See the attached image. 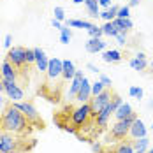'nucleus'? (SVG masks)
Masks as SVG:
<instances>
[{
    "label": "nucleus",
    "mask_w": 153,
    "mask_h": 153,
    "mask_svg": "<svg viewBox=\"0 0 153 153\" xmlns=\"http://www.w3.org/2000/svg\"><path fill=\"white\" fill-rule=\"evenodd\" d=\"M28 127V118L13 104L7 107L2 114V128L11 134H21Z\"/></svg>",
    "instance_id": "obj_1"
},
{
    "label": "nucleus",
    "mask_w": 153,
    "mask_h": 153,
    "mask_svg": "<svg viewBox=\"0 0 153 153\" xmlns=\"http://www.w3.org/2000/svg\"><path fill=\"white\" fill-rule=\"evenodd\" d=\"M90 118H92V106H90V102L79 104V106L74 107L72 113H71V122H72V125H74L76 128L86 127V123H88Z\"/></svg>",
    "instance_id": "obj_2"
},
{
    "label": "nucleus",
    "mask_w": 153,
    "mask_h": 153,
    "mask_svg": "<svg viewBox=\"0 0 153 153\" xmlns=\"http://www.w3.org/2000/svg\"><path fill=\"white\" fill-rule=\"evenodd\" d=\"M136 118H137V116H136V113H134L132 116H128V118H125V120H116V123L111 127V137L125 139L127 136H128L130 125H132V122H134Z\"/></svg>",
    "instance_id": "obj_3"
},
{
    "label": "nucleus",
    "mask_w": 153,
    "mask_h": 153,
    "mask_svg": "<svg viewBox=\"0 0 153 153\" xmlns=\"http://www.w3.org/2000/svg\"><path fill=\"white\" fill-rule=\"evenodd\" d=\"M111 99H113V93L111 90H104L102 93H99V95H95L92 100H90V106H92V118H95L97 114H99V111L100 109H104V107L111 102Z\"/></svg>",
    "instance_id": "obj_4"
},
{
    "label": "nucleus",
    "mask_w": 153,
    "mask_h": 153,
    "mask_svg": "<svg viewBox=\"0 0 153 153\" xmlns=\"http://www.w3.org/2000/svg\"><path fill=\"white\" fill-rule=\"evenodd\" d=\"M13 106L18 107V109H19V111L28 118V122L37 123V125H41V127H42V122H41V118H39V113H37V109H35V106H33L32 102L21 100V102H13Z\"/></svg>",
    "instance_id": "obj_5"
},
{
    "label": "nucleus",
    "mask_w": 153,
    "mask_h": 153,
    "mask_svg": "<svg viewBox=\"0 0 153 153\" xmlns=\"http://www.w3.org/2000/svg\"><path fill=\"white\" fill-rule=\"evenodd\" d=\"M4 95L11 100V104L13 102H21L23 100V97H25V92H23V88L18 85V83H11V81H4Z\"/></svg>",
    "instance_id": "obj_6"
},
{
    "label": "nucleus",
    "mask_w": 153,
    "mask_h": 153,
    "mask_svg": "<svg viewBox=\"0 0 153 153\" xmlns=\"http://www.w3.org/2000/svg\"><path fill=\"white\" fill-rule=\"evenodd\" d=\"M7 60L11 62L16 69H21L27 63V48L14 46L11 49H7Z\"/></svg>",
    "instance_id": "obj_7"
},
{
    "label": "nucleus",
    "mask_w": 153,
    "mask_h": 153,
    "mask_svg": "<svg viewBox=\"0 0 153 153\" xmlns=\"http://www.w3.org/2000/svg\"><path fill=\"white\" fill-rule=\"evenodd\" d=\"M0 153H18V141L14 139V134H0Z\"/></svg>",
    "instance_id": "obj_8"
},
{
    "label": "nucleus",
    "mask_w": 153,
    "mask_h": 153,
    "mask_svg": "<svg viewBox=\"0 0 153 153\" xmlns=\"http://www.w3.org/2000/svg\"><path fill=\"white\" fill-rule=\"evenodd\" d=\"M62 62L60 58H49V65H48V79L49 81H55V79H58V77H62V74H63V67H62Z\"/></svg>",
    "instance_id": "obj_9"
},
{
    "label": "nucleus",
    "mask_w": 153,
    "mask_h": 153,
    "mask_svg": "<svg viewBox=\"0 0 153 153\" xmlns=\"http://www.w3.org/2000/svg\"><path fill=\"white\" fill-rule=\"evenodd\" d=\"M146 134H148V128H146V125L144 122L141 120V118H136L132 125H130V130H128V136L134 139H141V137H146Z\"/></svg>",
    "instance_id": "obj_10"
},
{
    "label": "nucleus",
    "mask_w": 153,
    "mask_h": 153,
    "mask_svg": "<svg viewBox=\"0 0 153 153\" xmlns=\"http://www.w3.org/2000/svg\"><path fill=\"white\" fill-rule=\"evenodd\" d=\"M76 99H77L79 104L92 100V83H90V79L86 76L83 77V83H81V88H79V92H77Z\"/></svg>",
    "instance_id": "obj_11"
},
{
    "label": "nucleus",
    "mask_w": 153,
    "mask_h": 153,
    "mask_svg": "<svg viewBox=\"0 0 153 153\" xmlns=\"http://www.w3.org/2000/svg\"><path fill=\"white\" fill-rule=\"evenodd\" d=\"M0 76H2V81H11V83H14L16 79H18V71H16V67L11 62L5 60L2 63V67H0Z\"/></svg>",
    "instance_id": "obj_12"
},
{
    "label": "nucleus",
    "mask_w": 153,
    "mask_h": 153,
    "mask_svg": "<svg viewBox=\"0 0 153 153\" xmlns=\"http://www.w3.org/2000/svg\"><path fill=\"white\" fill-rule=\"evenodd\" d=\"M83 77H85L83 71H76L74 77L71 79V86H69V92H67V97H69V99H76L77 92H79V88H81V83H83Z\"/></svg>",
    "instance_id": "obj_13"
},
{
    "label": "nucleus",
    "mask_w": 153,
    "mask_h": 153,
    "mask_svg": "<svg viewBox=\"0 0 153 153\" xmlns=\"http://www.w3.org/2000/svg\"><path fill=\"white\" fill-rule=\"evenodd\" d=\"M111 114H114V107L111 106V102L107 104L104 109H100L99 111V114L95 116V122H97V127H106L107 122H109V118H111Z\"/></svg>",
    "instance_id": "obj_14"
},
{
    "label": "nucleus",
    "mask_w": 153,
    "mask_h": 153,
    "mask_svg": "<svg viewBox=\"0 0 153 153\" xmlns=\"http://www.w3.org/2000/svg\"><path fill=\"white\" fill-rule=\"evenodd\" d=\"M33 51H35V65H37V71L39 72H46L48 65H49V58L46 56L44 49L42 48H33Z\"/></svg>",
    "instance_id": "obj_15"
},
{
    "label": "nucleus",
    "mask_w": 153,
    "mask_h": 153,
    "mask_svg": "<svg viewBox=\"0 0 153 153\" xmlns=\"http://www.w3.org/2000/svg\"><path fill=\"white\" fill-rule=\"evenodd\" d=\"M86 51L88 53H93V55H97V53H102L104 49H107V42L102 41V37L100 39H97V37H90V41L86 42Z\"/></svg>",
    "instance_id": "obj_16"
},
{
    "label": "nucleus",
    "mask_w": 153,
    "mask_h": 153,
    "mask_svg": "<svg viewBox=\"0 0 153 153\" xmlns=\"http://www.w3.org/2000/svg\"><path fill=\"white\" fill-rule=\"evenodd\" d=\"M113 23L118 28V32H122V33H127V32H130L134 28V23H132L130 18H114Z\"/></svg>",
    "instance_id": "obj_17"
},
{
    "label": "nucleus",
    "mask_w": 153,
    "mask_h": 153,
    "mask_svg": "<svg viewBox=\"0 0 153 153\" xmlns=\"http://www.w3.org/2000/svg\"><path fill=\"white\" fill-rule=\"evenodd\" d=\"M102 60L106 63H118V62H122V53L118 49H104L102 51Z\"/></svg>",
    "instance_id": "obj_18"
},
{
    "label": "nucleus",
    "mask_w": 153,
    "mask_h": 153,
    "mask_svg": "<svg viewBox=\"0 0 153 153\" xmlns=\"http://www.w3.org/2000/svg\"><path fill=\"white\" fill-rule=\"evenodd\" d=\"M132 114H134V109H132V106H130L128 102H123L122 106L114 111L116 120H125V118H128V116H132Z\"/></svg>",
    "instance_id": "obj_19"
},
{
    "label": "nucleus",
    "mask_w": 153,
    "mask_h": 153,
    "mask_svg": "<svg viewBox=\"0 0 153 153\" xmlns=\"http://www.w3.org/2000/svg\"><path fill=\"white\" fill-rule=\"evenodd\" d=\"M62 67H63V74H62V77H65L67 81H71L72 77H74V74H76V65H74V62L72 60H63L62 62Z\"/></svg>",
    "instance_id": "obj_20"
},
{
    "label": "nucleus",
    "mask_w": 153,
    "mask_h": 153,
    "mask_svg": "<svg viewBox=\"0 0 153 153\" xmlns=\"http://www.w3.org/2000/svg\"><path fill=\"white\" fill-rule=\"evenodd\" d=\"M85 5H86V11H88L90 18H99V16H100V5H99V0H86Z\"/></svg>",
    "instance_id": "obj_21"
},
{
    "label": "nucleus",
    "mask_w": 153,
    "mask_h": 153,
    "mask_svg": "<svg viewBox=\"0 0 153 153\" xmlns=\"http://www.w3.org/2000/svg\"><path fill=\"white\" fill-rule=\"evenodd\" d=\"M128 65H130V69L143 72V71L148 67V60H146V58H139V56H134L132 60L128 62Z\"/></svg>",
    "instance_id": "obj_22"
},
{
    "label": "nucleus",
    "mask_w": 153,
    "mask_h": 153,
    "mask_svg": "<svg viewBox=\"0 0 153 153\" xmlns=\"http://www.w3.org/2000/svg\"><path fill=\"white\" fill-rule=\"evenodd\" d=\"M118 9H120V5H111L109 9H106V11H102L99 18H102L104 21H113V19H114V18L118 16Z\"/></svg>",
    "instance_id": "obj_23"
},
{
    "label": "nucleus",
    "mask_w": 153,
    "mask_h": 153,
    "mask_svg": "<svg viewBox=\"0 0 153 153\" xmlns=\"http://www.w3.org/2000/svg\"><path fill=\"white\" fill-rule=\"evenodd\" d=\"M93 23L88 19H67V27H72V28H85L88 30Z\"/></svg>",
    "instance_id": "obj_24"
},
{
    "label": "nucleus",
    "mask_w": 153,
    "mask_h": 153,
    "mask_svg": "<svg viewBox=\"0 0 153 153\" xmlns=\"http://www.w3.org/2000/svg\"><path fill=\"white\" fill-rule=\"evenodd\" d=\"M102 32H104V35H107V37H116L118 28L114 27L113 21H104V25H102Z\"/></svg>",
    "instance_id": "obj_25"
},
{
    "label": "nucleus",
    "mask_w": 153,
    "mask_h": 153,
    "mask_svg": "<svg viewBox=\"0 0 153 153\" xmlns=\"http://www.w3.org/2000/svg\"><path fill=\"white\" fill-rule=\"evenodd\" d=\"M72 39V30L69 27H62L60 28V42L62 44H69Z\"/></svg>",
    "instance_id": "obj_26"
},
{
    "label": "nucleus",
    "mask_w": 153,
    "mask_h": 153,
    "mask_svg": "<svg viewBox=\"0 0 153 153\" xmlns=\"http://www.w3.org/2000/svg\"><path fill=\"white\" fill-rule=\"evenodd\" d=\"M150 148V139L148 137H141L134 141V150H139V152H146Z\"/></svg>",
    "instance_id": "obj_27"
},
{
    "label": "nucleus",
    "mask_w": 153,
    "mask_h": 153,
    "mask_svg": "<svg viewBox=\"0 0 153 153\" xmlns=\"http://www.w3.org/2000/svg\"><path fill=\"white\" fill-rule=\"evenodd\" d=\"M113 153H134V141L130 143H122V144H118V148L114 150Z\"/></svg>",
    "instance_id": "obj_28"
},
{
    "label": "nucleus",
    "mask_w": 153,
    "mask_h": 153,
    "mask_svg": "<svg viewBox=\"0 0 153 153\" xmlns=\"http://www.w3.org/2000/svg\"><path fill=\"white\" fill-rule=\"evenodd\" d=\"M128 95H130L132 99L141 100V99H143V95H144V90H143L141 86H130V88H128Z\"/></svg>",
    "instance_id": "obj_29"
},
{
    "label": "nucleus",
    "mask_w": 153,
    "mask_h": 153,
    "mask_svg": "<svg viewBox=\"0 0 153 153\" xmlns=\"http://www.w3.org/2000/svg\"><path fill=\"white\" fill-rule=\"evenodd\" d=\"M86 32H88V35H90V37H97V39H100V37L104 35L102 27H97V25H92V27H90Z\"/></svg>",
    "instance_id": "obj_30"
},
{
    "label": "nucleus",
    "mask_w": 153,
    "mask_h": 153,
    "mask_svg": "<svg viewBox=\"0 0 153 153\" xmlns=\"http://www.w3.org/2000/svg\"><path fill=\"white\" fill-rule=\"evenodd\" d=\"M106 90V86L102 85V81L99 79V81H95V83H92V97H95V95H99V93H102Z\"/></svg>",
    "instance_id": "obj_31"
},
{
    "label": "nucleus",
    "mask_w": 153,
    "mask_h": 153,
    "mask_svg": "<svg viewBox=\"0 0 153 153\" xmlns=\"http://www.w3.org/2000/svg\"><path fill=\"white\" fill-rule=\"evenodd\" d=\"M116 18H130V5L127 4V5H122L120 9H118V16Z\"/></svg>",
    "instance_id": "obj_32"
},
{
    "label": "nucleus",
    "mask_w": 153,
    "mask_h": 153,
    "mask_svg": "<svg viewBox=\"0 0 153 153\" xmlns=\"http://www.w3.org/2000/svg\"><path fill=\"white\" fill-rule=\"evenodd\" d=\"M53 14H55V19H58V21H65V11H63V7L56 5L55 11H53Z\"/></svg>",
    "instance_id": "obj_33"
},
{
    "label": "nucleus",
    "mask_w": 153,
    "mask_h": 153,
    "mask_svg": "<svg viewBox=\"0 0 153 153\" xmlns=\"http://www.w3.org/2000/svg\"><path fill=\"white\" fill-rule=\"evenodd\" d=\"M28 63H35V51L27 48V65Z\"/></svg>",
    "instance_id": "obj_34"
},
{
    "label": "nucleus",
    "mask_w": 153,
    "mask_h": 153,
    "mask_svg": "<svg viewBox=\"0 0 153 153\" xmlns=\"http://www.w3.org/2000/svg\"><path fill=\"white\" fill-rule=\"evenodd\" d=\"M4 48H5V49H11V48H13V35H11V33H7V35L4 37Z\"/></svg>",
    "instance_id": "obj_35"
},
{
    "label": "nucleus",
    "mask_w": 153,
    "mask_h": 153,
    "mask_svg": "<svg viewBox=\"0 0 153 153\" xmlns=\"http://www.w3.org/2000/svg\"><path fill=\"white\" fill-rule=\"evenodd\" d=\"M100 81H102V85L106 86V88H111V85H113V81H111V77L106 76V74H100V77H99Z\"/></svg>",
    "instance_id": "obj_36"
},
{
    "label": "nucleus",
    "mask_w": 153,
    "mask_h": 153,
    "mask_svg": "<svg viewBox=\"0 0 153 153\" xmlns=\"http://www.w3.org/2000/svg\"><path fill=\"white\" fill-rule=\"evenodd\" d=\"M114 39H116V41H118V44H122V46H125V44H127V33H122V32H118Z\"/></svg>",
    "instance_id": "obj_37"
},
{
    "label": "nucleus",
    "mask_w": 153,
    "mask_h": 153,
    "mask_svg": "<svg viewBox=\"0 0 153 153\" xmlns=\"http://www.w3.org/2000/svg\"><path fill=\"white\" fill-rule=\"evenodd\" d=\"M63 130H65V132H69V134H77V128L74 127V125H65V127H63Z\"/></svg>",
    "instance_id": "obj_38"
},
{
    "label": "nucleus",
    "mask_w": 153,
    "mask_h": 153,
    "mask_svg": "<svg viewBox=\"0 0 153 153\" xmlns=\"http://www.w3.org/2000/svg\"><path fill=\"white\" fill-rule=\"evenodd\" d=\"M99 5H100V7H104V9H109L113 4H111V0H99Z\"/></svg>",
    "instance_id": "obj_39"
},
{
    "label": "nucleus",
    "mask_w": 153,
    "mask_h": 153,
    "mask_svg": "<svg viewBox=\"0 0 153 153\" xmlns=\"http://www.w3.org/2000/svg\"><path fill=\"white\" fill-rule=\"evenodd\" d=\"M100 150H102L100 143H92V152L93 153H100Z\"/></svg>",
    "instance_id": "obj_40"
},
{
    "label": "nucleus",
    "mask_w": 153,
    "mask_h": 153,
    "mask_svg": "<svg viewBox=\"0 0 153 153\" xmlns=\"http://www.w3.org/2000/svg\"><path fill=\"white\" fill-rule=\"evenodd\" d=\"M86 67H88L92 72H95V74H99V72H100V69H99L97 65H93V63H86Z\"/></svg>",
    "instance_id": "obj_41"
},
{
    "label": "nucleus",
    "mask_w": 153,
    "mask_h": 153,
    "mask_svg": "<svg viewBox=\"0 0 153 153\" xmlns=\"http://www.w3.org/2000/svg\"><path fill=\"white\" fill-rule=\"evenodd\" d=\"M51 25H53L55 28H58V30H60L62 27H63V25H62V21H58V19H55V18L51 19Z\"/></svg>",
    "instance_id": "obj_42"
},
{
    "label": "nucleus",
    "mask_w": 153,
    "mask_h": 153,
    "mask_svg": "<svg viewBox=\"0 0 153 153\" xmlns=\"http://www.w3.org/2000/svg\"><path fill=\"white\" fill-rule=\"evenodd\" d=\"M5 109H7V107H5V99L0 95V113H4Z\"/></svg>",
    "instance_id": "obj_43"
},
{
    "label": "nucleus",
    "mask_w": 153,
    "mask_h": 153,
    "mask_svg": "<svg viewBox=\"0 0 153 153\" xmlns=\"http://www.w3.org/2000/svg\"><path fill=\"white\" fill-rule=\"evenodd\" d=\"M139 2H141V0H130L128 5H130V7H136V5H139Z\"/></svg>",
    "instance_id": "obj_44"
},
{
    "label": "nucleus",
    "mask_w": 153,
    "mask_h": 153,
    "mask_svg": "<svg viewBox=\"0 0 153 153\" xmlns=\"http://www.w3.org/2000/svg\"><path fill=\"white\" fill-rule=\"evenodd\" d=\"M136 56H139V58H146V53H143V51H139Z\"/></svg>",
    "instance_id": "obj_45"
},
{
    "label": "nucleus",
    "mask_w": 153,
    "mask_h": 153,
    "mask_svg": "<svg viewBox=\"0 0 153 153\" xmlns=\"http://www.w3.org/2000/svg\"><path fill=\"white\" fill-rule=\"evenodd\" d=\"M72 2H74V4H76V5H79V4H85V2H86V0H72Z\"/></svg>",
    "instance_id": "obj_46"
},
{
    "label": "nucleus",
    "mask_w": 153,
    "mask_h": 153,
    "mask_svg": "<svg viewBox=\"0 0 153 153\" xmlns=\"http://www.w3.org/2000/svg\"><path fill=\"white\" fill-rule=\"evenodd\" d=\"M0 93H4V81L0 79Z\"/></svg>",
    "instance_id": "obj_47"
},
{
    "label": "nucleus",
    "mask_w": 153,
    "mask_h": 153,
    "mask_svg": "<svg viewBox=\"0 0 153 153\" xmlns=\"http://www.w3.org/2000/svg\"><path fill=\"white\" fill-rule=\"evenodd\" d=\"M144 153H153V148H148V150H146Z\"/></svg>",
    "instance_id": "obj_48"
},
{
    "label": "nucleus",
    "mask_w": 153,
    "mask_h": 153,
    "mask_svg": "<svg viewBox=\"0 0 153 153\" xmlns=\"http://www.w3.org/2000/svg\"><path fill=\"white\" fill-rule=\"evenodd\" d=\"M134 153H144V152H139V150H134Z\"/></svg>",
    "instance_id": "obj_49"
},
{
    "label": "nucleus",
    "mask_w": 153,
    "mask_h": 153,
    "mask_svg": "<svg viewBox=\"0 0 153 153\" xmlns=\"http://www.w3.org/2000/svg\"><path fill=\"white\" fill-rule=\"evenodd\" d=\"M150 106H152V107H153V100H152V104H150Z\"/></svg>",
    "instance_id": "obj_50"
},
{
    "label": "nucleus",
    "mask_w": 153,
    "mask_h": 153,
    "mask_svg": "<svg viewBox=\"0 0 153 153\" xmlns=\"http://www.w3.org/2000/svg\"><path fill=\"white\" fill-rule=\"evenodd\" d=\"M152 130H153V123H152Z\"/></svg>",
    "instance_id": "obj_51"
},
{
    "label": "nucleus",
    "mask_w": 153,
    "mask_h": 153,
    "mask_svg": "<svg viewBox=\"0 0 153 153\" xmlns=\"http://www.w3.org/2000/svg\"><path fill=\"white\" fill-rule=\"evenodd\" d=\"M152 67H153V62H152Z\"/></svg>",
    "instance_id": "obj_52"
}]
</instances>
